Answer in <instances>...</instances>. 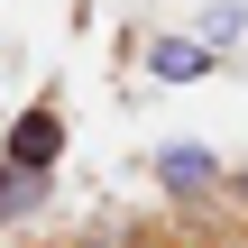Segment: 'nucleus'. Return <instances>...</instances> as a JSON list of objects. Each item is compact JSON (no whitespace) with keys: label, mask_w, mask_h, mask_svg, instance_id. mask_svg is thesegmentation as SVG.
<instances>
[{"label":"nucleus","mask_w":248,"mask_h":248,"mask_svg":"<svg viewBox=\"0 0 248 248\" xmlns=\"http://www.w3.org/2000/svg\"><path fill=\"white\" fill-rule=\"evenodd\" d=\"M156 248H184V239H156Z\"/></svg>","instance_id":"9"},{"label":"nucleus","mask_w":248,"mask_h":248,"mask_svg":"<svg viewBox=\"0 0 248 248\" xmlns=\"http://www.w3.org/2000/svg\"><path fill=\"white\" fill-rule=\"evenodd\" d=\"M0 156H9V166L55 175V156H64V110H55V101H28V110L0 129Z\"/></svg>","instance_id":"2"},{"label":"nucleus","mask_w":248,"mask_h":248,"mask_svg":"<svg viewBox=\"0 0 248 248\" xmlns=\"http://www.w3.org/2000/svg\"><path fill=\"white\" fill-rule=\"evenodd\" d=\"M221 202H230V212H248V156L230 166V184H221Z\"/></svg>","instance_id":"7"},{"label":"nucleus","mask_w":248,"mask_h":248,"mask_svg":"<svg viewBox=\"0 0 248 248\" xmlns=\"http://www.w3.org/2000/svg\"><path fill=\"white\" fill-rule=\"evenodd\" d=\"M212 248H248V230H230V239H212Z\"/></svg>","instance_id":"8"},{"label":"nucleus","mask_w":248,"mask_h":248,"mask_svg":"<svg viewBox=\"0 0 248 248\" xmlns=\"http://www.w3.org/2000/svg\"><path fill=\"white\" fill-rule=\"evenodd\" d=\"M147 175L166 184V202H175L184 221H193L202 202H221V184H230V166H221V156H212L202 138H166V147L147 156Z\"/></svg>","instance_id":"1"},{"label":"nucleus","mask_w":248,"mask_h":248,"mask_svg":"<svg viewBox=\"0 0 248 248\" xmlns=\"http://www.w3.org/2000/svg\"><path fill=\"white\" fill-rule=\"evenodd\" d=\"M193 74H212L202 37H147V83H193Z\"/></svg>","instance_id":"4"},{"label":"nucleus","mask_w":248,"mask_h":248,"mask_svg":"<svg viewBox=\"0 0 248 248\" xmlns=\"http://www.w3.org/2000/svg\"><path fill=\"white\" fill-rule=\"evenodd\" d=\"M83 248H156V239L129 230V221H101V230H83Z\"/></svg>","instance_id":"6"},{"label":"nucleus","mask_w":248,"mask_h":248,"mask_svg":"<svg viewBox=\"0 0 248 248\" xmlns=\"http://www.w3.org/2000/svg\"><path fill=\"white\" fill-rule=\"evenodd\" d=\"M46 193H55V175H37V166H9V156H0V230L37 221V212H46Z\"/></svg>","instance_id":"3"},{"label":"nucleus","mask_w":248,"mask_h":248,"mask_svg":"<svg viewBox=\"0 0 248 248\" xmlns=\"http://www.w3.org/2000/svg\"><path fill=\"white\" fill-rule=\"evenodd\" d=\"M239 28H248V9H239V0H230V9H212V18H202V46L221 55V46H239Z\"/></svg>","instance_id":"5"}]
</instances>
